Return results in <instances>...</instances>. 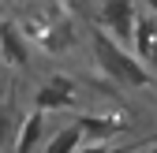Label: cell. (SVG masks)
Masks as SVG:
<instances>
[{
  "label": "cell",
  "instance_id": "3",
  "mask_svg": "<svg viewBox=\"0 0 157 153\" xmlns=\"http://www.w3.org/2000/svg\"><path fill=\"white\" fill-rule=\"evenodd\" d=\"M75 101V79L64 71L49 75V79L34 90V108L37 112H56V108H71Z\"/></svg>",
  "mask_w": 157,
  "mask_h": 153
},
{
  "label": "cell",
  "instance_id": "5",
  "mask_svg": "<svg viewBox=\"0 0 157 153\" xmlns=\"http://www.w3.org/2000/svg\"><path fill=\"white\" fill-rule=\"evenodd\" d=\"M135 60H139L142 67H157V15H139L135 19Z\"/></svg>",
  "mask_w": 157,
  "mask_h": 153
},
{
  "label": "cell",
  "instance_id": "12",
  "mask_svg": "<svg viewBox=\"0 0 157 153\" xmlns=\"http://www.w3.org/2000/svg\"><path fill=\"white\" fill-rule=\"evenodd\" d=\"M23 4H30V0H23Z\"/></svg>",
  "mask_w": 157,
  "mask_h": 153
},
{
  "label": "cell",
  "instance_id": "2",
  "mask_svg": "<svg viewBox=\"0 0 157 153\" xmlns=\"http://www.w3.org/2000/svg\"><path fill=\"white\" fill-rule=\"evenodd\" d=\"M135 0H101V34H109L120 49H131L135 41Z\"/></svg>",
  "mask_w": 157,
  "mask_h": 153
},
{
  "label": "cell",
  "instance_id": "6",
  "mask_svg": "<svg viewBox=\"0 0 157 153\" xmlns=\"http://www.w3.org/2000/svg\"><path fill=\"white\" fill-rule=\"evenodd\" d=\"M41 135H45V112L34 108V112H26V120H23V127L15 135V153H34Z\"/></svg>",
  "mask_w": 157,
  "mask_h": 153
},
{
  "label": "cell",
  "instance_id": "4",
  "mask_svg": "<svg viewBox=\"0 0 157 153\" xmlns=\"http://www.w3.org/2000/svg\"><path fill=\"white\" fill-rule=\"evenodd\" d=\"M0 60L8 67H30V41L15 19H0Z\"/></svg>",
  "mask_w": 157,
  "mask_h": 153
},
{
  "label": "cell",
  "instance_id": "10",
  "mask_svg": "<svg viewBox=\"0 0 157 153\" xmlns=\"http://www.w3.org/2000/svg\"><path fill=\"white\" fill-rule=\"evenodd\" d=\"M78 153H124V149H120V146H101V142H94V146L78 149Z\"/></svg>",
  "mask_w": 157,
  "mask_h": 153
},
{
  "label": "cell",
  "instance_id": "8",
  "mask_svg": "<svg viewBox=\"0 0 157 153\" xmlns=\"http://www.w3.org/2000/svg\"><path fill=\"white\" fill-rule=\"evenodd\" d=\"M78 149H82V131L71 123V127H60V131H56V135L45 142L41 153H78Z\"/></svg>",
  "mask_w": 157,
  "mask_h": 153
},
{
  "label": "cell",
  "instance_id": "1",
  "mask_svg": "<svg viewBox=\"0 0 157 153\" xmlns=\"http://www.w3.org/2000/svg\"><path fill=\"white\" fill-rule=\"evenodd\" d=\"M90 49H94V60H97V67H101L105 79L120 82V86H135V90H146L150 86V67H142L139 60H135V52L120 49L109 34L94 30Z\"/></svg>",
  "mask_w": 157,
  "mask_h": 153
},
{
  "label": "cell",
  "instance_id": "9",
  "mask_svg": "<svg viewBox=\"0 0 157 153\" xmlns=\"http://www.w3.org/2000/svg\"><path fill=\"white\" fill-rule=\"evenodd\" d=\"M11 120H15L11 101H0V146H8V138H11Z\"/></svg>",
  "mask_w": 157,
  "mask_h": 153
},
{
  "label": "cell",
  "instance_id": "13",
  "mask_svg": "<svg viewBox=\"0 0 157 153\" xmlns=\"http://www.w3.org/2000/svg\"><path fill=\"white\" fill-rule=\"evenodd\" d=\"M0 19H4V15H0Z\"/></svg>",
  "mask_w": 157,
  "mask_h": 153
},
{
  "label": "cell",
  "instance_id": "11",
  "mask_svg": "<svg viewBox=\"0 0 157 153\" xmlns=\"http://www.w3.org/2000/svg\"><path fill=\"white\" fill-rule=\"evenodd\" d=\"M146 8H150V11H153V15H157V0H146Z\"/></svg>",
  "mask_w": 157,
  "mask_h": 153
},
{
  "label": "cell",
  "instance_id": "7",
  "mask_svg": "<svg viewBox=\"0 0 157 153\" xmlns=\"http://www.w3.org/2000/svg\"><path fill=\"white\" fill-rule=\"evenodd\" d=\"M75 127L82 131V138L105 142V138H112L124 123H120V120H109V116H78V120H75Z\"/></svg>",
  "mask_w": 157,
  "mask_h": 153
}]
</instances>
